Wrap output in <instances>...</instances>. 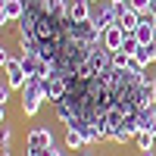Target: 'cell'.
Segmentation results:
<instances>
[{"instance_id":"cell-18","label":"cell","mask_w":156,"mask_h":156,"mask_svg":"<svg viewBox=\"0 0 156 156\" xmlns=\"http://www.w3.org/2000/svg\"><path fill=\"white\" fill-rule=\"evenodd\" d=\"M106 140H112V144H128L131 137H128L125 128H115V131H109V134H106Z\"/></svg>"},{"instance_id":"cell-23","label":"cell","mask_w":156,"mask_h":156,"mask_svg":"<svg viewBox=\"0 0 156 156\" xmlns=\"http://www.w3.org/2000/svg\"><path fill=\"white\" fill-rule=\"evenodd\" d=\"M140 156H156V153L153 150H140Z\"/></svg>"},{"instance_id":"cell-2","label":"cell","mask_w":156,"mask_h":156,"mask_svg":"<svg viewBox=\"0 0 156 156\" xmlns=\"http://www.w3.org/2000/svg\"><path fill=\"white\" fill-rule=\"evenodd\" d=\"M115 19H119V6H115L112 0H97L94 9H90V25H94L100 34L106 31V28H112Z\"/></svg>"},{"instance_id":"cell-15","label":"cell","mask_w":156,"mask_h":156,"mask_svg":"<svg viewBox=\"0 0 156 156\" xmlns=\"http://www.w3.org/2000/svg\"><path fill=\"white\" fill-rule=\"evenodd\" d=\"M112 62H115V69H131V66H134V56H128V53H122V50H115V53H112Z\"/></svg>"},{"instance_id":"cell-17","label":"cell","mask_w":156,"mask_h":156,"mask_svg":"<svg viewBox=\"0 0 156 156\" xmlns=\"http://www.w3.org/2000/svg\"><path fill=\"white\" fill-rule=\"evenodd\" d=\"M137 47H140V41L134 34H125V44H122V53H128V56H134L137 53Z\"/></svg>"},{"instance_id":"cell-21","label":"cell","mask_w":156,"mask_h":156,"mask_svg":"<svg viewBox=\"0 0 156 156\" xmlns=\"http://www.w3.org/2000/svg\"><path fill=\"white\" fill-rule=\"evenodd\" d=\"M3 25H9V16H6V6H3V0H0V28Z\"/></svg>"},{"instance_id":"cell-13","label":"cell","mask_w":156,"mask_h":156,"mask_svg":"<svg viewBox=\"0 0 156 156\" xmlns=\"http://www.w3.org/2000/svg\"><path fill=\"white\" fill-rule=\"evenodd\" d=\"M3 6H6L9 22H19V19L25 16V0H3Z\"/></svg>"},{"instance_id":"cell-25","label":"cell","mask_w":156,"mask_h":156,"mask_svg":"<svg viewBox=\"0 0 156 156\" xmlns=\"http://www.w3.org/2000/svg\"><path fill=\"white\" fill-rule=\"evenodd\" d=\"M153 94H156V78H153Z\"/></svg>"},{"instance_id":"cell-24","label":"cell","mask_w":156,"mask_h":156,"mask_svg":"<svg viewBox=\"0 0 156 156\" xmlns=\"http://www.w3.org/2000/svg\"><path fill=\"white\" fill-rule=\"evenodd\" d=\"M112 3H115V6H122V3H128V0H112Z\"/></svg>"},{"instance_id":"cell-14","label":"cell","mask_w":156,"mask_h":156,"mask_svg":"<svg viewBox=\"0 0 156 156\" xmlns=\"http://www.w3.org/2000/svg\"><path fill=\"white\" fill-rule=\"evenodd\" d=\"M134 140V147L137 150H156V140H153V131H144V128H140V131L131 137Z\"/></svg>"},{"instance_id":"cell-29","label":"cell","mask_w":156,"mask_h":156,"mask_svg":"<svg viewBox=\"0 0 156 156\" xmlns=\"http://www.w3.org/2000/svg\"><path fill=\"white\" fill-rule=\"evenodd\" d=\"M0 31H3V28H0Z\"/></svg>"},{"instance_id":"cell-1","label":"cell","mask_w":156,"mask_h":156,"mask_svg":"<svg viewBox=\"0 0 156 156\" xmlns=\"http://www.w3.org/2000/svg\"><path fill=\"white\" fill-rule=\"evenodd\" d=\"M47 103V90H44V81L41 78H28L25 87L19 90V106H22V115L25 119H34L41 106Z\"/></svg>"},{"instance_id":"cell-7","label":"cell","mask_w":156,"mask_h":156,"mask_svg":"<svg viewBox=\"0 0 156 156\" xmlns=\"http://www.w3.org/2000/svg\"><path fill=\"white\" fill-rule=\"evenodd\" d=\"M137 22H140V12H137V9H131L128 3H122V6H119V19H115V25H119L122 31H128V34H134V28H137Z\"/></svg>"},{"instance_id":"cell-20","label":"cell","mask_w":156,"mask_h":156,"mask_svg":"<svg viewBox=\"0 0 156 156\" xmlns=\"http://www.w3.org/2000/svg\"><path fill=\"white\" fill-rule=\"evenodd\" d=\"M9 94H12V87L3 81V84H0V103H3V106H6V103H9Z\"/></svg>"},{"instance_id":"cell-16","label":"cell","mask_w":156,"mask_h":156,"mask_svg":"<svg viewBox=\"0 0 156 156\" xmlns=\"http://www.w3.org/2000/svg\"><path fill=\"white\" fill-rule=\"evenodd\" d=\"M0 147H3V150H12V128L3 122V125H0Z\"/></svg>"},{"instance_id":"cell-10","label":"cell","mask_w":156,"mask_h":156,"mask_svg":"<svg viewBox=\"0 0 156 156\" xmlns=\"http://www.w3.org/2000/svg\"><path fill=\"white\" fill-rule=\"evenodd\" d=\"M125 34H128V31H122L119 25L106 28V31H103V47H106V50H112V53H115V50H122V44H125Z\"/></svg>"},{"instance_id":"cell-12","label":"cell","mask_w":156,"mask_h":156,"mask_svg":"<svg viewBox=\"0 0 156 156\" xmlns=\"http://www.w3.org/2000/svg\"><path fill=\"white\" fill-rule=\"evenodd\" d=\"M62 147H66V150H84V147H87V140L81 137V131H75V128H66Z\"/></svg>"},{"instance_id":"cell-28","label":"cell","mask_w":156,"mask_h":156,"mask_svg":"<svg viewBox=\"0 0 156 156\" xmlns=\"http://www.w3.org/2000/svg\"><path fill=\"white\" fill-rule=\"evenodd\" d=\"M153 140H156V134H153Z\"/></svg>"},{"instance_id":"cell-6","label":"cell","mask_w":156,"mask_h":156,"mask_svg":"<svg viewBox=\"0 0 156 156\" xmlns=\"http://www.w3.org/2000/svg\"><path fill=\"white\" fill-rule=\"evenodd\" d=\"M90 66L97 69V75H109V72L115 69V62H112V50H106V47L90 50Z\"/></svg>"},{"instance_id":"cell-4","label":"cell","mask_w":156,"mask_h":156,"mask_svg":"<svg viewBox=\"0 0 156 156\" xmlns=\"http://www.w3.org/2000/svg\"><path fill=\"white\" fill-rule=\"evenodd\" d=\"M44 90H47V103H56L59 100H66V94H69V78H62V75H53V78H47L44 81Z\"/></svg>"},{"instance_id":"cell-19","label":"cell","mask_w":156,"mask_h":156,"mask_svg":"<svg viewBox=\"0 0 156 156\" xmlns=\"http://www.w3.org/2000/svg\"><path fill=\"white\" fill-rule=\"evenodd\" d=\"M128 6H131V9H137L140 16H147V12H150V6H153V0H128Z\"/></svg>"},{"instance_id":"cell-5","label":"cell","mask_w":156,"mask_h":156,"mask_svg":"<svg viewBox=\"0 0 156 156\" xmlns=\"http://www.w3.org/2000/svg\"><path fill=\"white\" fill-rule=\"evenodd\" d=\"M3 72H6V84H9L12 90H22V87H25V81H28V75H25L22 59H19V56H12L6 66H3Z\"/></svg>"},{"instance_id":"cell-27","label":"cell","mask_w":156,"mask_h":156,"mask_svg":"<svg viewBox=\"0 0 156 156\" xmlns=\"http://www.w3.org/2000/svg\"><path fill=\"white\" fill-rule=\"evenodd\" d=\"M90 3H97V0H90Z\"/></svg>"},{"instance_id":"cell-22","label":"cell","mask_w":156,"mask_h":156,"mask_svg":"<svg viewBox=\"0 0 156 156\" xmlns=\"http://www.w3.org/2000/svg\"><path fill=\"white\" fill-rule=\"evenodd\" d=\"M3 122H6V106L0 103V125H3Z\"/></svg>"},{"instance_id":"cell-11","label":"cell","mask_w":156,"mask_h":156,"mask_svg":"<svg viewBox=\"0 0 156 156\" xmlns=\"http://www.w3.org/2000/svg\"><path fill=\"white\" fill-rule=\"evenodd\" d=\"M134 62H140L144 69H150L153 62H156V41H153V44H140L137 53H134Z\"/></svg>"},{"instance_id":"cell-3","label":"cell","mask_w":156,"mask_h":156,"mask_svg":"<svg viewBox=\"0 0 156 156\" xmlns=\"http://www.w3.org/2000/svg\"><path fill=\"white\" fill-rule=\"evenodd\" d=\"M56 140V134H53V128H47V125H37V128H31L28 134H25V150H47L50 144Z\"/></svg>"},{"instance_id":"cell-8","label":"cell","mask_w":156,"mask_h":156,"mask_svg":"<svg viewBox=\"0 0 156 156\" xmlns=\"http://www.w3.org/2000/svg\"><path fill=\"white\" fill-rule=\"evenodd\" d=\"M90 9H94L90 0H72L69 3V22H90Z\"/></svg>"},{"instance_id":"cell-9","label":"cell","mask_w":156,"mask_h":156,"mask_svg":"<svg viewBox=\"0 0 156 156\" xmlns=\"http://www.w3.org/2000/svg\"><path fill=\"white\" fill-rule=\"evenodd\" d=\"M134 37H137L140 44H153V41H156V22H153L150 16H140L137 28H134Z\"/></svg>"},{"instance_id":"cell-26","label":"cell","mask_w":156,"mask_h":156,"mask_svg":"<svg viewBox=\"0 0 156 156\" xmlns=\"http://www.w3.org/2000/svg\"><path fill=\"white\" fill-rule=\"evenodd\" d=\"M78 156H90V153H78Z\"/></svg>"}]
</instances>
